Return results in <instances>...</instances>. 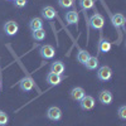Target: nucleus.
Listing matches in <instances>:
<instances>
[{
  "label": "nucleus",
  "mask_w": 126,
  "mask_h": 126,
  "mask_svg": "<svg viewBox=\"0 0 126 126\" xmlns=\"http://www.w3.org/2000/svg\"><path fill=\"white\" fill-rule=\"evenodd\" d=\"M90 27L94 30H102L103 25H105V19L100 13H94L91 18H90V22H88Z\"/></svg>",
  "instance_id": "obj_1"
},
{
  "label": "nucleus",
  "mask_w": 126,
  "mask_h": 126,
  "mask_svg": "<svg viewBox=\"0 0 126 126\" xmlns=\"http://www.w3.org/2000/svg\"><path fill=\"white\" fill-rule=\"evenodd\" d=\"M39 54L43 59H52L56 56V49L52 47L50 44H44L40 46L39 48Z\"/></svg>",
  "instance_id": "obj_2"
},
{
  "label": "nucleus",
  "mask_w": 126,
  "mask_h": 126,
  "mask_svg": "<svg viewBox=\"0 0 126 126\" xmlns=\"http://www.w3.org/2000/svg\"><path fill=\"white\" fill-rule=\"evenodd\" d=\"M112 77V69L109 66H102L97 69V78L102 82H107Z\"/></svg>",
  "instance_id": "obj_3"
},
{
  "label": "nucleus",
  "mask_w": 126,
  "mask_h": 126,
  "mask_svg": "<svg viewBox=\"0 0 126 126\" xmlns=\"http://www.w3.org/2000/svg\"><path fill=\"white\" fill-rule=\"evenodd\" d=\"M46 116L50 121H59L62 119V110L59 107H57V106H50L47 110Z\"/></svg>",
  "instance_id": "obj_4"
},
{
  "label": "nucleus",
  "mask_w": 126,
  "mask_h": 126,
  "mask_svg": "<svg viewBox=\"0 0 126 126\" xmlns=\"http://www.w3.org/2000/svg\"><path fill=\"white\" fill-rule=\"evenodd\" d=\"M19 30V24L14 20H9L4 24V33L8 35V37H13L18 33Z\"/></svg>",
  "instance_id": "obj_5"
},
{
  "label": "nucleus",
  "mask_w": 126,
  "mask_h": 126,
  "mask_svg": "<svg viewBox=\"0 0 126 126\" xmlns=\"http://www.w3.org/2000/svg\"><path fill=\"white\" fill-rule=\"evenodd\" d=\"M94 98L90 94H85V97H83L81 101H79V107L83 110V111H90L94 107Z\"/></svg>",
  "instance_id": "obj_6"
},
{
  "label": "nucleus",
  "mask_w": 126,
  "mask_h": 126,
  "mask_svg": "<svg viewBox=\"0 0 126 126\" xmlns=\"http://www.w3.org/2000/svg\"><path fill=\"white\" fill-rule=\"evenodd\" d=\"M19 88L20 91H23V92H30L34 88V81L30 77H24L19 81Z\"/></svg>",
  "instance_id": "obj_7"
},
{
  "label": "nucleus",
  "mask_w": 126,
  "mask_h": 126,
  "mask_svg": "<svg viewBox=\"0 0 126 126\" xmlns=\"http://www.w3.org/2000/svg\"><path fill=\"white\" fill-rule=\"evenodd\" d=\"M49 69H50L52 73H56V75H58V76H62L66 71V67H64V63H63L62 61H54V62L50 63Z\"/></svg>",
  "instance_id": "obj_8"
},
{
  "label": "nucleus",
  "mask_w": 126,
  "mask_h": 126,
  "mask_svg": "<svg viewBox=\"0 0 126 126\" xmlns=\"http://www.w3.org/2000/svg\"><path fill=\"white\" fill-rule=\"evenodd\" d=\"M98 101L102 103V105H111L112 101H113V96L111 91L109 90H102L100 93H98Z\"/></svg>",
  "instance_id": "obj_9"
},
{
  "label": "nucleus",
  "mask_w": 126,
  "mask_h": 126,
  "mask_svg": "<svg viewBox=\"0 0 126 126\" xmlns=\"http://www.w3.org/2000/svg\"><path fill=\"white\" fill-rule=\"evenodd\" d=\"M111 23L112 25L116 28V29H120V28H124L125 25V22H126V19L122 14H111Z\"/></svg>",
  "instance_id": "obj_10"
},
{
  "label": "nucleus",
  "mask_w": 126,
  "mask_h": 126,
  "mask_svg": "<svg viewBox=\"0 0 126 126\" xmlns=\"http://www.w3.org/2000/svg\"><path fill=\"white\" fill-rule=\"evenodd\" d=\"M85 94H86V92H85V90H83L82 87H73L71 90V92H69L71 98L73 101H77V102H79L83 97H85Z\"/></svg>",
  "instance_id": "obj_11"
},
{
  "label": "nucleus",
  "mask_w": 126,
  "mask_h": 126,
  "mask_svg": "<svg viewBox=\"0 0 126 126\" xmlns=\"http://www.w3.org/2000/svg\"><path fill=\"white\" fill-rule=\"evenodd\" d=\"M40 13H42V16H43L46 20H53L56 18V15H57V12L54 10V8L50 6V5L44 6L43 9H42Z\"/></svg>",
  "instance_id": "obj_12"
},
{
  "label": "nucleus",
  "mask_w": 126,
  "mask_h": 126,
  "mask_svg": "<svg viewBox=\"0 0 126 126\" xmlns=\"http://www.w3.org/2000/svg\"><path fill=\"white\" fill-rule=\"evenodd\" d=\"M66 22L68 25H73V24H78L79 22V14L77 13V10H71V12L66 13Z\"/></svg>",
  "instance_id": "obj_13"
},
{
  "label": "nucleus",
  "mask_w": 126,
  "mask_h": 126,
  "mask_svg": "<svg viewBox=\"0 0 126 126\" xmlns=\"http://www.w3.org/2000/svg\"><path fill=\"white\" fill-rule=\"evenodd\" d=\"M47 83L49 86H58L59 83L64 79V77L63 76H58V75H56V73H52V72H49L48 75H47Z\"/></svg>",
  "instance_id": "obj_14"
},
{
  "label": "nucleus",
  "mask_w": 126,
  "mask_h": 126,
  "mask_svg": "<svg viewBox=\"0 0 126 126\" xmlns=\"http://www.w3.org/2000/svg\"><path fill=\"white\" fill-rule=\"evenodd\" d=\"M111 47H112L111 42H109L105 38H101L100 42H98V46H97V50L100 53H107V52L111 50Z\"/></svg>",
  "instance_id": "obj_15"
},
{
  "label": "nucleus",
  "mask_w": 126,
  "mask_h": 126,
  "mask_svg": "<svg viewBox=\"0 0 126 126\" xmlns=\"http://www.w3.org/2000/svg\"><path fill=\"white\" fill-rule=\"evenodd\" d=\"M43 25H44L43 19H42V18H38V16L32 18L30 22H29V29H30L32 32L38 30V29H43Z\"/></svg>",
  "instance_id": "obj_16"
},
{
  "label": "nucleus",
  "mask_w": 126,
  "mask_h": 126,
  "mask_svg": "<svg viewBox=\"0 0 126 126\" xmlns=\"http://www.w3.org/2000/svg\"><path fill=\"white\" fill-rule=\"evenodd\" d=\"M98 64H100V63H98V58L90 56V58L87 59V62H86L83 66H86V68H87L88 71H94V69L98 68Z\"/></svg>",
  "instance_id": "obj_17"
},
{
  "label": "nucleus",
  "mask_w": 126,
  "mask_h": 126,
  "mask_svg": "<svg viewBox=\"0 0 126 126\" xmlns=\"http://www.w3.org/2000/svg\"><path fill=\"white\" fill-rule=\"evenodd\" d=\"M46 37H47V33L44 29H38V30L32 32V38L37 42H43L46 39Z\"/></svg>",
  "instance_id": "obj_18"
},
{
  "label": "nucleus",
  "mask_w": 126,
  "mask_h": 126,
  "mask_svg": "<svg viewBox=\"0 0 126 126\" xmlns=\"http://www.w3.org/2000/svg\"><path fill=\"white\" fill-rule=\"evenodd\" d=\"M78 4H79L81 9L86 13L87 10H90L94 6V0H78Z\"/></svg>",
  "instance_id": "obj_19"
},
{
  "label": "nucleus",
  "mask_w": 126,
  "mask_h": 126,
  "mask_svg": "<svg viewBox=\"0 0 126 126\" xmlns=\"http://www.w3.org/2000/svg\"><path fill=\"white\" fill-rule=\"evenodd\" d=\"M88 58H90V53H88L87 50H83V49H79L78 50V53H77V61L81 63V64H85Z\"/></svg>",
  "instance_id": "obj_20"
},
{
  "label": "nucleus",
  "mask_w": 126,
  "mask_h": 126,
  "mask_svg": "<svg viewBox=\"0 0 126 126\" xmlns=\"http://www.w3.org/2000/svg\"><path fill=\"white\" fill-rule=\"evenodd\" d=\"M58 5L62 9H68L75 5V0H58Z\"/></svg>",
  "instance_id": "obj_21"
},
{
  "label": "nucleus",
  "mask_w": 126,
  "mask_h": 126,
  "mask_svg": "<svg viewBox=\"0 0 126 126\" xmlns=\"http://www.w3.org/2000/svg\"><path fill=\"white\" fill-rule=\"evenodd\" d=\"M9 122V116L4 111H0V126H5Z\"/></svg>",
  "instance_id": "obj_22"
},
{
  "label": "nucleus",
  "mask_w": 126,
  "mask_h": 126,
  "mask_svg": "<svg viewBox=\"0 0 126 126\" xmlns=\"http://www.w3.org/2000/svg\"><path fill=\"white\" fill-rule=\"evenodd\" d=\"M119 117L124 121L126 120V106L125 105H122V106L119 107Z\"/></svg>",
  "instance_id": "obj_23"
},
{
  "label": "nucleus",
  "mask_w": 126,
  "mask_h": 126,
  "mask_svg": "<svg viewBox=\"0 0 126 126\" xmlns=\"http://www.w3.org/2000/svg\"><path fill=\"white\" fill-rule=\"evenodd\" d=\"M13 1H14V4H15L16 8H23L27 4V0H13Z\"/></svg>",
  "instance_id": "obj_24"
},
{
  "label": "nucleus",
  "mask_w": 126,
  "mask_h": 126,
  "mask_svg": "<svg viewBox=\"0 0 126 126\" xmlns=\"http://www.w3.org/2000/svg\"><path fill=\"white\" fill-rule=\"evenodd\" d=\"M0 91H1V81H0Z\"/></svg>",
  "instance_id": "obj_25"
},
{
  "label": "nucleus",
  "mask_w": 126,
  "mask_h": 126,
  "mask_svg": "<svg viewBox=\"0 0 126 126\" xmlns=\"http://www.w3.org/2000/svg\"><path fill=\"white\" fill-rule=\"evenodd\" d=\"M8 1H13V0H8Z\"/></svg>",
  "instance_id": "obj_26"
}]
</instances>
